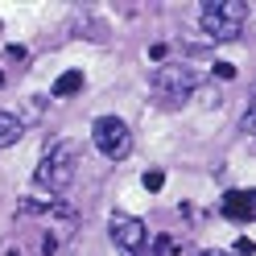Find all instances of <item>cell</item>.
<instances>
[{"label": "cell", "instance_id": "4fadbf2b", "mask_svg": "<svg viewBox=\"0 0 256 256\" xmlns=\"http://www.w3.org/2000/svg\"><path fill=\"white\" fill-rule=\"evenodd\" d=\"M198 256H232V252H198Z\"/></svg>", "mask_w": 256, "mask_h": 256}, {"label": "cell", "instance_id": "8fae6325", "mask_svg": "<svg viewBox=\"0 0 256 256\" xmlns=\"http://www.w3.org/2000/svg\"><path fill=\"white\" fill-rule=\"evenodd\" d=\"M140 182H145V190H149V194H157V190L166 186V174H162V170H149V174H145Z\"/></svg>", "mask_w": 256, "mask_h": 256}, {"label": "cell", "instance_id": "6da1fadb", "mask_svg": "<svg viewBox=\"0 0 256 256\" xmlns=\"http://www.w3.org/2000/svg\"><path fill=\"white\" fill-rule=\"evenodd\" d=\"M74 174H78V140L74 136H62V140H54V145L42 153L34 182L42 190H50V194H62V190L74 182Z\"/></svg>", "mask_w": 256, "mask_h": 256}, {"label": "cell", "instance_id": "9c48e42d", "mask_svg": "<svg viewBox=\"0 0 256 256\" xmlns=\"http://www.w3.org/2000/svg\"><path fill=\"white\" fill-rule=\"evenodd\" d=\"M174 252H178V240L174 236H153L149 248H145V256H174Z\"/></svg>", "mask_w": 256, "mask_h": 256}, {"label": "cell", "instance_id": "3957f363", "mask_svg": "<svg viewBox=\"0 0 256 256\" xmlns=\"http://www.w3.org/2000/svg\"><path fill=\"white\" fill-rule=\"evenodd\" d=\"M194 87H198V74L190 66H162L153 74V83H149L153 100L162 108H182L190 95H194Z\"/></svg>", "mask_w": 256, "mask_h": 256}, {"label": "cell", "instance_id": "7a4b0ae2", "mask_svg": "<svg viewBox=\"0 0 256 256\" xmlns=\"http://www.w3.org/2000/svg\"><path fill=\"white\" fill-rule=\"evenodd\" d=\"M244 21H248L244 0H202L198 4V25L211 42H240Z\"/></svg>", "mask_w": 256, "mask_h": 256}, {"label": "cell", "instance_id": "ba28073f", "mask_svg": "<svg viewBox=\"0 0 256 256\" xmlns=\"http://www.w3.org/2000/svg\"><path fill=\"white\" fill-rule=\"evenodd\" d=\"M78 91H83V70H62L54 78V95L58 100H70V95H78Z\"/></svg>", "mask_w": 256, "mask_h": 256}, {"label": "cell", "instance_id": "30bf717a", "mask_svg": "<svg viewBox=\"0 0 256 256\" xmlns=\"http://www.w3.org/2000/svg\"><path fill=\"white\" fill-rule=\"evenodd\" d=\"M244 132L256 136V87H252V100H248V108H244Z\"/></svg>", "mask_w": 256, "mask_h": 256}, {"label": "cell", "instance_id": "7c38bea8", "mask_svg": "<svg viewBox=\"0 0 256 256\" xmlns=\"http://www.w3.org/2000/svg\"><path fill=\"white\" fill-rule=\"evenodd\" d=\"M215 78H223V83L236 78V66H232V62H215Z\"/></svg>", "mask_w": 256, "mask_h": 256}, {"label": "cell", "instance_id": "277c9868", "mask_svg": "<svg viewBox=\"0 0 256 256\" xmlns=\"http://www.w3.org/2000/svg\"><path fill=\"white\" fill-rule=\"evenodd\" d=\"M91 140H95V149H100L108 162H124V157L132 153V128L120 116H100L91 124Z\"/></svg>", "mask_w": 256, "mask_h": 256}, {"label": "cell", "instance_id": "5b68a950", "mask_svg": "<svg viewBox=\"0 0 256 256\" xmlns=\"http://www.w3.org/2000/svg\"><path fill=\"white\" fill-rule=\"evenodd\" d=\"M108 236L124 256H145V248H149V228L136 215H124V211H116L108 219Z\"/></svg>", "mask_w": 256, "mask_h": 256}, {"label": "cell", "instance_id": "8992f818", "mask_svg": "<svg viewBox=\"0 0 256 256\" xmlns=\"http://www.w3.org/2000/svg\"><path fill=\"white\" fill-rule=\"evenodd\" d=\"M219 211L228 215L232 223H248L256 211H252V190H228L223 194V202H219Z\"/></svg>", "mask_w": 256, "mask_h": 256}, {"label": "cell", "instance_id": "5bb4252c", "mask_svg": "<svg viewBox=\"0 0 256 256\" xmlns=\"http://www.w3.org/2000/svg\"><path fill=\"white\" fill-rule=\"evenodd\" d=\"M252 211H256V190H252Z\"/></svg>", "mask_w": 256, "mask_h": 256}, {"label": "cell", "instance_id": "9a60e30c", "mask_svg": "<svg viewBox=\"0 0 256 256\" xmlns=\"http://www.w3.org/2000/svg\"><path fill=\"white\" fill-rule=\"evenodd\" d=\"M0 87H4V74H0Z\"/></svg>", "mask_w": 256, "mask_h": 256}, {"label": "cell", "instance_id": "52a82bcc", "mask_svg": "<svg viewBox=\"0 0 256 256\" xmlns=\"http://www.w3.org/2000/svg\"><path fill=\"white\" fill-rule=\"evenodd\" d=\"M25 136V124L17 112H0V149H8V145H17V140Z\"/></svg>", "mask_w": 256, "mask_h": 256}]
</instances>
